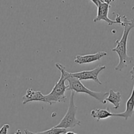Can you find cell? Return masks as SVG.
Segmentation results:
<instances>
[{"label": "cell", "mask_w": 134, "mask_h": 134, "mask_svg": "<svg viewBox=\"0 0 134 134\" xmlns=\"http://www.w3.org/2000/svg\"><path fill=\"white\" fill-rule=\"evenodd\" d=\"M25 134H63L65 133L68 131L65 129H62V128H52L51 129L48 130L44 131V132H30L28 130L26 129L24 130Z\"/></svg>", "instance_id": "obj_12"}, {"label": "cell", "mask_w": 134, "mask_h": 134, "mask_svg": "<svg viewBox=\"0 0 134 134\" xmlns=\"http://www.w3.org/2000/svg\"><path fill=\"white\" fill-rule=\"evenodd\" d=\"M122 24L121 25L124 27L122 36L121 39L116 41V47L112 49L113 52H116L119 57V64L115 68V70L116 71H122L133 61V57L128 55L127 42L130 32L134 27V19L130 20L128 17L123 16L122 17Z\"/></svg>", "instance_id": "obj_1"}, {"label": "cell", "mask_w": 134, "mask_h": 134, "mask_svg": "<svg viewBox=\"0 0 134 134\" xmlns=\"http://www.w3.org/2000/svg\"><path fill=\"white\" fill-rule=\"evenodd\" d=\"M65 134H77V133H74V132H67Z\"/></svg>", "instance_id": "obj_15"}, {"label": "cell", "mask_w": 134, "mask_h": 134, "mask_svg": "<svg viewBox=\"0 0 134 134\" xmlns=\"http://www.w3.org/2000/svg\"><path fill=\"white\" fill-rule=\"evenodd\" d=\"M90 115L94 119H96L98 121L103 120V119H108L111 116H114V113H112L111 112V110L109 107H107L106 109H97L92 110Z\"/></svg>", "instance_id": "obj_10"}, {"label": "cell", "mask_w": 134, "mask_h": 134, "mask_svg": "<svg viewBox=\"0 0 134 134\" xmlns=\"http://www.w3.org/2000/svg\"><path fill=\"white\" fill-rule=\"evenodd\" d=\"M75 92H71L69 98V107L65 116L60 120V123L58 125L54 126L55 128H62V129H73L77 126H81V120H78L76 118V114L77 112V106L75 104L74 102Z\"/></svg>", "instance_id": "obj_4"}, {"label": "cell", "mask_w": 134, "mask_h": 134, "mask_svg": "<svg viewBox=\"0 0 134 134\" xmlns=\"http://www.w3.org/2000/svg\"><path fill=\"white\" fill-rule=\"evenodd\" d=\"M106 68L105 65H99L95 69L89 71H82L77 73H70L71 75L75 78L77 79L79 81H87L92 80L99 85H102V82L99 79V73Z\"/></svg>", "instance_id": "obj_6"}, {"label": "cell", "mask_w": 134, "mask_h": 134, "mask_svg": "<svg viewBox=\"0 0 134 134\" xmlns=\"http://www.w3.org/2000/svg\"><path fill=\"white\" fill-rule=\"evenodd\" d=\"M55 66L60 71V77L55 83L52 91L47 95H44L45 103L51 105L58 103H65L67 99L65 92L69 88V86H67L65 83L68 72L66 68L60 63H56Z\"/></svg>", "instance_id": "obj_2"}, {"label": "cell", "mask_w": 134, "mask_h": 134, "mask_svg": "<svg viewBox=\"0 0 134 134\" xmlns=\"http://www.w3.org/2000/svg\"><path fill=\"white\" fill-rule=\"evenodd\" d=\"M31 102H41L45 103L44 95L39 90L35 91L33 89L28 88L26 94L22 97V104L26 105Z\"/></svg>", "instance_id": "obj_9"}, {"label": "cell", "mask_w": 134, "mask_h": 134, "mask_svg": "<svg viewBox=\"0 0 134 134\" xmlns=\"http://www.w3.org/2000/svg\"><path fill=\"white\" fill-rule=\"evenodd\" d=\"M121 96H122L120 92H115L113 89H111L109 90V96L105 100V102H109V103H112L114 105L113 108L115 109H117L120 105Z\"/></svg>", "instance_id": "obj_11"}, {"label": "cell", "mask_w": 134, "mask_h": 134, "mask_svg": "<svg viewBox=\"0 0 134 134\" xmlns=\"http://www.w3.org/2000/svg\"><path fill=\"white\" fill-rule=\"evenodd\" d=\"M98 7V14L96 17L93 20L94 22H97L99 20H104L108 24L109 26H112L115 24H118L116 20H112L108 17L109 10L111 7L112 0H92Z\"/></svg>", "instance_id": "obj_5"}, {"label": "cell", "mask_w": 134, "mask_h": 134, "mask_svg": "<svg viewBox=\"0 0 134 134\" xmlns=\"http://www.w3.org/2000/svg\"><path fill=\"white\" fill-rule=\"evenodd\" d=\"M131 79L132 80L134 79V67H133L132 70L130 71ZM134 114V85L133 90H132V94L128 98V101L126 104V110L124 112L121 113H114V116H119V117H122L126 120H128L130 118H131Z\"/></svg>", "instance_id": "obj_7"}, {"label": "cell", "mask_w": 134, "mask_h": 134, "mask_svg": "<svg viewBox=\"0 0 134 134\" xmlns=\"http://www.w3.org/2000/svg\"><path fill=\"white\" fill-rule=\"evenodd\" d=\"M10 128V126L8 124H5L0 129V134H7L8 130Z\"/></svg>", "instance_id": "obj_13"}, {"label": "cell", "mask_w": 134, "mask_h": 134, "mask_svg": "<svg viewBox=\"0 0 134 134\" xmlns=\"http://www.w3.org/2000/svg\"><path fill=\"white\" fill-rule=\"evenodd\" d=\"M107 52L103 51H99L96 53L92 54L86 55H77L74 62L77 64H86L94 62L99 61L104 56H107Z\"/></svg>", "instance_id": "obj_8"}, {"label": "cell", "mask_w": 134, "mask_h": 134, "mask_svg": "<svg viewBox=\"0 0 134 134\" xmlns=\"http://www.w3.org/2000/svg\"><path fill=\"white\" fill-rule=\"evenodd\" d=\"M67 81L69 83V88L68 90H71V92L77 93H84L88 94L90 96L92 97L97 101L103 104H106L107 102L105 99L109 96V92H94L90 89L87 88L81 81L75 78L73 76L71 75L70 73L68 72L67 75Z\"/></svg>", "instance_id": "obj_3"}, {"label": "cell", "mask_w": 134, "mask_h": 134, "mask_svg": "<svg viewBox=\"0 0 134 134\" xmlns=\"http://www.w3.org/2000/svg\"><path fill=\"white\" fill-rule=\"evenodd\" d=\"M14 134H21V131H20V130H17L16 131L15 133H14Z\"/></svg>", "instance_id": "obj_14"}]
</instances>
